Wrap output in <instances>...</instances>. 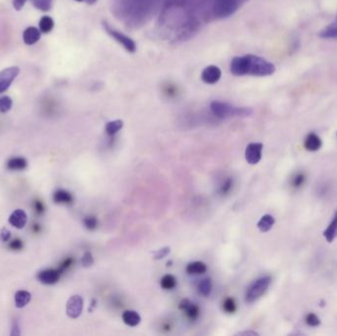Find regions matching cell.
Returning <instances> with one entry per match:
<instances>
[{
    "label": "cell",
    "instance_id": "cell-1",
    "mask_svg": "<svg viewBox=\"0 0 337 336\" xmlns=\"http://www.w3.org/2000/svg\"><path fill=\"white\" fill-rule=\"evenodd\" d=\"M231 72L235 76L252 75L264 77L275 72V66L268 60L254 55L247 54L234 57L231 62Z\"/></svg>",
    "mask_w": 337,
    "mask_h": 336
},
{
    "label": "cell",
    "instance_id": "cell-2",
    "mask_svg": "<svg viewBox=\"0 0 337 336\" xmlns=\"http://www.w3.org/2000/svg\"><path fill=\"white\" fill-rule=\"evenodd\" d=\"M210 109L212 112L214 113V115H216L219 118H228L232 116L247 117L252 113V110L249 108L235 107L221 101L211 102Z\"/></svg>",
    "mask_w": 337,
    "mask_h": 336
},
{
    "label": "cell",
    "instance_id": "cell-3",
    "mask_svg": "<svg viewBox=\"0 0 337 336\" xmlns=\"http://www.w3.org/2000/svg\"><path fill=\"white\" fill-rule=\"evenodd\" d=\"M271 283L270 276H262L255 281H253L247 289L246 292V302L253 303L258 300L268 289Z\"/></svg>",
    "mask_w": 337,
    "mask_h": 336
},
{
    "label": "cell",
    "instance_id": "cell-4",
    "mask_svg": "<svg viewBox=\"0 0 337 336\" xmlns=\"http://www.w3.org/2000/svg\"><path fill=\"white\" fill-rule=\"evenodd\" d=\"M103 25V28L105 30V32L112 38L113 39L116 43H118L120 45L123 46V48L130 52V53H133V52H135L136 49H137V46H136V44L135 42H134L131 38L127 37L126 35L122 34L121 32L117 31L116 29L112 28L107 21H103L102 23Z\"/></svg>",
    "mask_w": 337,
    "mask_h": 336
},
{
    "label": "cell",
    "instance_id": "cell-5",
    "mask_svg": "<svg viewBox=\"0 0 337 336\" xmlns=\"http://www.w3.org/2000/svg\"><path fill=\"white\" fill-rule=\"evenodd\" d=\"M239 8L238 0H215L213 14L216 18L223 19L232 16Z\"/></svg>",
    "mask_w": 337,
    "mask_h": 336
},
{
    "label": "cell",
    "instance_id": "cell-6",
    "mask_svg": "<svg viewBox=\"0 0 337 336\" xmlns=\"http://www.w3.org/2000/svg\"><path fill=\"white\" fill-rule=\"evenodd\" d=\"M19 72L20 69L17 66H11L0 71V94L4 93L10 87L15 78L18 76Z\"/></svg>",
    "mask_w": 337,
    "mask_h": 336
},
{
    "label": "cell",
    "instance_id": "cell-7",
    "mask_svg": "<svg viewBox=\"0 0 337 336\" xmlns=\"http://www.w3.org/2000/svg\"><path fill=\"white\" fill-rule=\"evenodd\" d=\"M83 311V299L81 296L75 295L70 297L66 304V314L71 318H77Z\"/></svg>",
    "mask_w": 337,
    "mask_h": 336
},
{
    "label": "cell",
    "instance_id": "cell-8",
    "mask_svg": "<svg viewBox=\"0 0 337 336\" xmlns=\"http://www.w3.org/2000/svg\"><path fill=\"white\" fill-rule=\"evenodd\" d=\"M179 308L190 320H196L200 315V308L198 307V305L188 299L181 300Z\"/></svg>",
    "mask_w": 337,
    "mask_h": 336
},
{
    "label": "cell",
    "instance_id": "cell-9",
    "mask_svg": "<svg viewBox=\"0 0 337 336\" xmlns=\"http://www.w3.org/2000/svg\"><path fill=\"white\" fill-rule=\"evenodd\" d=\"M262 148L263 145L261 143H249L245 152L246 160L250 165H255L261 160V154H262Z\"/></svg>",
    "mask_w": 337,
    "mask_h": 336
},
{
    "label": "cell",
    "instance_id": "cell-10",
    "mask_svg": "<svg viewBox=\"0 0 337 336\" xmlns=\"http://www.w3.org/2000/svg\"><path fill=\"white\" fill-rule=\"evenodd\" d=\"M222 76L221 69L218 66L215 65H209L206 68L203 69L201 73V80L206 84H216Z\"/></svg>",
    "mask_w": 337,
    "mask_h": 336
},
{
    "label": "cell",
    "instance_id": "cell-11",
    "mask_svg": "<svg viewBox=\"0 0 337 336\" xmlns=\"http://www.w3.org/2000/svg\"><path fill=\"white\" fill-rule=\"evenodd\" d=\"M61 274L62 272L58 269V268H56V269L50 268V269H45L39 272L38 280L45 285H53L58 282Z\"/></svg>",
    "mask_w": 337,
    "mask_h": 336
},
{
    "label": "cell",
    "instance_id": "cell-12",
    "mask_svg": "<svg viewBox=\"0 0 337 336\" xmlns=\"http://www.w3.org/2000/svg\"><path fill=\"white\" fill-rule=\"evenodd\" d=\"M9 224L17 229H23L28 221V216L26 212L22 209L15 210L9 217Z\"/></svg>",
    "mask_w": 337,
    "mask_h": 336
},
{
    "label": "cell",
    "instance_id": "cell-13",
    "mask_svg": "<svg viewBox=\"0 0 337 336\" xmlns=\"http://www.w3.org/2000/svg\"><path fill=\"white\" fill-rule=\"evenodd\" d=\"M41 31L36 27H29L23 33V41L26 45H32L38 43L41 39Z\"/></svg>",
    "mask_w": 337,
    "mask_h": 336
},
{
    "label": "cell",
    "instance_id": "cell-14",
    "mask_svg": "<svg viewBox=\"0 0 337 336\" xmlns=\"http://www.w3.org/2000/svg\"><path fill=\"white\" fill-rule=\"evenodd\" d=\"M185 271L189 275H200L207 271V265L202 261H193L186 265Z\"/></svg>",
    "mask_w": 337,
    "mask_h": 336
},
{
    "label": "cell",
    "instance_id": "cell-15",
    "mask_svg": "<svg viewBox=\"0 0 337 336\" xmlns=\"http://www.w3.org/2000/svg\"><path fill=\"white\" fill-rule=\"evenodd\" d=\"M122 320L126 325L134 327V326H137L140 323L141 316L135 311L127 310V311L123 312V314H122Z\"/></svg>",
    "mask_w": 337,
    "mask_h": 336
},
{
    "label": "cell",
    "instance_id": "cell-16",
    "mask_svg": "<svg viewBox=\"0 0 337 336\" xmlns=\"http://www.w3.org/2000/svg\"><path fill=\"white\" fill-rule=\"evenodd\" d=\"M53 201L57 204H70L73 201V196L69 191L58 189L53 194Z\"/></svg>",
    "mask_w": 337,
    "mask_h": 336
},
{
    "label": "cell",
    "instance_id": "cell-17",
    "mask_svg": "<svg viewBox=\"0 0 337 336\" xmlns=\"http://www.w3.org/2000/svg\"><path fill=\"white\" fill-rule=\"evenodd\" d=\"M321 140L320 138L316 135L315 133H310L309 135L306 137L305 140V147L309 151H317L321 147Z\"/></svg>",
    "mask_w": 337,
    "mask_h": 336
},
{
    "label": "cell",
    "instance_id": "cell-18",
    "mask_svg": "<svg viewBox=\"0 0 337 336\" xmlns=\"http://www.w3.org/2000/svg\"><path fill=\"white\" fill-rule=\"evenodd\" d=\"M323 236L328 243L333 242V240L337 237V211L334 214V217L328 227L324 230Z\"/></svg>",
    "mask_w": 337,
    "mask_h": 336
},
{
    "label": "cell",
    "instance_id": "cell-19",
    "mask_svg": "<svg viewBox=\"0 0 337 336\" xmlns=\"http://www.w3.org/2000/svg\"><path fill=\"white\" fill-rule=\"evenodd\" d=\"M274 223H275V219L273 218V216L266 214V215L262 216L261 219L258 221L257 228L259 229L260 232L265 233V232H268L273 227Z\"/></svg>",
    "mask_w": 337,
    "mask_h": 336
},
{
    "label": "cell",
    "instance_id": "cell-20",
    "mask_svg": "<svg viewBox=\"0 0 337 336\" xmlns=\"http://www.w3.org/2000/svg\"><path fill=\"white\" fill-rule=\"evenodd\" d=\"M31 294L27 291H24V290H21V291H18L16 294H15V297H14V300H15V306L19 309L21 308H24L25 306H27L29 304V302L31 301Z\"/></svg>",
    "mask_w": 337,
    "mask_h": 336
},
{
    "label": "cell",
    "instance_id": "cell-21",
    "mask_svg": "<svg viewBox=\"0 0 337 336\" xmlns=\"http://www.w3.org/2000/svg\"><path fill=\"white\" fill-rule=\"evenodd\" d=\"M28 165V162L26 159L22 157H16L8 160L7 162V169L11 171H21L24 170Z\"/></svg>",
    "mask_w": 337,
    "mask_h": 336
},
{
    "label": "cell",
    "instance_id": "cell-22",
    "mask_svg": "<svg viewBox=\"0 0 337 336\" xmlns=\"http://www.w3.org/2000/svg\"><path fill=\"white\" fill-rule=\"evenodd\" d=\"M197 290L198 293L203 296V297H207L210 295L211 291H212V281L210 278H205V279H202L197 286Z\"/></svg>",
    "mask_w": 337,
    "mask_h": 336
},
{
    "label": "cell",
    "instance_id": "cell-23",
    "mask_svg": "<svg viewBox=\"0 0 337 336\" xmlns=\"http://www.w3.org/2000/svg\"><path fill=\"white\" fill-rule=\"evenodd\" d=\"M122 126H123V121L121 119L110 121L106 125V132H107L108 135L113 136L122 128Z\"/></svg>",
    "mask_w": 337,
    "mask_h": 336
},
{
    "label": "cell",
    "instance_id": "cell-24",
    "mask_svg": "<svg viewBox=\"0 0 337 336\" xmlns=\"http://www.w3.org/2000/svg\"><path fill=\"white\" fill-rule=\"evenodd\" d=\"M54 27V21L52 20L51 17L49 16H44L41 20H40V23H39V28H40V31L44 34H47L49 32L52 31Z\"/></svg>",
    "mask_w": 337,
    "mask_h": 336
},
{
    "label": "cell",
    "instance_id": "cell-25",
    "mask_svg": "<svg viewBox=\"0 0 337 336\" xmlns=\"http://www.w3.org/2000/svg\"><path fill=\"white\" fill-rule=\"evenodd\" d=\"M318 36L322 39H337V24H331L321 30Z\"/></svg>",
    "mask_w": 337,
    "mask_h": 336
},
{
    "label": "cell",
    "instance_id": "cell-26",
    "mask_svg": "<svg viewBox=\"0 0 337 336\" xmlns=\"http://www.w3.org/2000/svg\"><path fill=\"white\" fill-rule=\"evenodd\" d=\"M160 284L164 290H173L177 286V279L174 275L167 274L162 277Z\"/></svg>",
    "mask_w": 337,
    "mask_h": 336
},
{
    "label": "cell",
    "instance_id": "cell-27",
    "mask_svg": "<svg viewBox=\"0 0 337 336\" xmlns=\"http://www.w3.org/2000/svg\"><path fill=\"white\" fill-rule=\"evenodd\" d=\"M33 5L44 12L49 11L52 6V0H32Z\"/></svg>",
    "mask_w": 337,
    "mask_h": 336
},
{
    "label": "cell",
    "instance_id": "cell-28",
    "mask_svg": "<svg viewBox=\"0 0 337 336\" xmlns=\"http://www.w3.org/2000/svg\"><path fill=\"white\" fill-rule=\"evenodd\" d=\"M223 311L227 314H234L237 311V304L233 298H227L223 302Z\"/></svg>",
    "mask_w": 337,
    "mask_h": 336
},
{
    "label": "cell",
    "instance_id": "cell-29",
    "mask_svg": "<svg viewBox=\"0 0 337 336\" xmlns=\"http://www.w3.org/2000/svg\"><path fill=\"white\" fill-rule=\"evenodd\" d=\"M12 100L11 98L7 97V96H4V97H1L0 98V112H7L11 110L12 108Z\"/></svg>",
    "mask_w": 337,
    "mask_h": 336
},
{
    "label": "cell",
    "instance_id": "cell-30",
    "mask_svg": "<svg viewBox=\"0 0 337 336\" xmlns=\"http://www.w3.org/2000/svg\"><path fill=\"white\" fill-rule=\"evenodd\" d=\"M84 225L88 230H95L98 227V220L95 216H87L84 219Z\"/></svg>",
    "mask_w": 337,
    "mask_h": 336
},
{
    "label": "cell",
    "instance_id": "cell-31",
    "mask_svg": "<svg viewBox=\"0 0 337 336\" xmlns=\"http://www.w3.org/2000/svg\"><path fill=\"white\" fill-rule=\"evenodd\" d=\"M233 188V179H227L225 181H224V183L220 186V193L222 194V195H226V194H228L230 191H231V189Z\"/></svg>",
    "mask_w": 337,
    "mask_h": 336
},
{
    "label": "cell",
    "instance_id": "cell-32",
    "mask_svg": "<svg viewBox=\"0 0 337 336\" xmlns=\"http://www.w3.org/2000/svg\"><path fill=\"white\" fill-rule=\"evenodd\" d=\"M306 322L308 325H310L312 327H315V326H318L320 324L319 318L315 314H309L306 317Z\"/></svg>",
    "mask_w": 337,
    "mask_h": 336
},
{
    "label": "cell",
    "instance_id": "cell-33",
    "mask_svg": "<svg viewBox=\"0 0 337 336\" xmlns=\"http://www.w3.org/2000/svg\"><path fill=\"white\" fill-rule=\"evenodd\" d=\"M81 262H82V265L84 267H90L94 263V258H93L92 253L89 251L85 252L82 259H81Z\"/></svg>",
    "mask_w": 337,
    "mask_h": 336
},
{
    "label": "cell",
    "instance_id": "cell-34",
    "mask_svg": "<svg viewBox=\"0 0 337 336\" xmlns=\"http://www.w3.org/2000/svg\"><path fill=\"white\" fill-rule=\"evenodd\" d=\"M73 262H74V259H73L72 257H67V258H65V259L60 263V265H59V267H58V269H59L61 272H63V271H65L66 269H68V268L73 264Z\"/></svg>",
    "mask_w": 337,
    "mask_h": 336
},
{
    "label": "cell",
    "instance_id": "cell-35",
    "mask_svg": "<svg viewBox=\"0 0 337 336\" xmlns=\"http://www.w3.org/2000/svg\"><path fill=\"white\" fill-rule=\"evenodd\" d=\"M306 180V178L303 174H298L294 177L293 180H292V184L294 187H300L303 185V183L305 182Z\"/></svg>",
    "mask_w": 337,
    "mask_h": 336
},
{
    "label": "cell",
    "instance_id": "cell-36",
    "mask_svg": "<svg viewBox=\"0 0 337 336\" xmlns=\"http://www.w3.org/2000/svg\"><path fill=\"white\" fill-rule=\"evenodd\" d=\"M170 251H171L170 247H163L161 249H158L157 251L154 252V256H155L154 258L155 259H162V258L166 257L170 253Z\"/></svg>",
    "mask_w": 337,
    "mask_h": 336
},
{
    "label": "cell",
    "instance_id": "cell-37",
    "mask_svg": "<svg viewBox=\"0 0 337 336\" xmlns=\"http://www.w3.org/2000/svg\"><path fill=\"white\" fill-rule=\"evenodd\" d=\"M9 247L13 250H20L23 247V242L19 239H15L9 244Z\"/></svg>",
    "mask_w": 337,
    "mask_h": 336
},
{
    "label": "cell",
    "instance_id": "cell-38",
    "mask_svg": "<svg viewBox=\"0 0 337 336\" xmlns=\"http://www.w3.org/2000/svg\"><path fill=\"white\" fill-rule=\"evenodd\" d=\"M34 208H35V211L38 214H42V213L45 212V205H44V203L42 202V201H40V200H36L35 201Z\"/></svg>",
    "mask_w": 337,
    "mask_h": 336
},
{
    "label": "cell",
    "instance_id": "cell-39",
    "mask_svg": "<svg viewBox=\"0 0 337 336\" xmlns=\"http://www.w3.org/2000/svg\"><path fill=\"white\" fill-rule=\"evenodd\" d=\"M26 1H27V0H13V7H14V9L17 10V11H20L24 7Z\"/></svg>",
    "mask_w": 337,
    "mask_h": 336
},
{
    "label": "cell",
    "instance_id": "cell-40",
    "mask_svg": "<svg viewBox=\"0 0 337 336\" xmlns=\"http://www.w3.org/2000/svg\"><path fill=\"white\" fill-rule=\"evenodd\" d=\"M10 237H11V234H10V232L7 229H3L1 231V233H0V240H1L3 243L8 242Z\"/></svg>",
    "mask_w": 337,
    "mask_h": 336
},
{
    "label": "cell",
    "instance_id": "cell-41",
    "mask_svg": "<svg viewBox=\"0 0 337 336\" xmlns=\"http://www.w3.org/2000/svg\"><path fill=\"white\" fill-rule=\"evenodd\" d=\"M11 335H20V330H19V325L17 321H14L13 326H12V332Z\"/></svg>",
    "mask_w": 337,
    "mask_h": 336
},
{
    "label": "cell",
    "instance_id": "cell-42",
    "mask_svg": "<svg viewBox=\"0 0 337 336\" xmlns=\"http://www.w3.org/2000/svg\"><path fill=\"white\" fill-rule=\"evenodd\" d=\"M86 1H87L88 4H94V3H96L98 1V0H86Z\"/></svg>",
    "mask_w": 337,
    "mask_h": 336
},
{
    "label": "cell",
    "instance_id": "cell-43",
    "mask_svg": "<svg viewBox=\"0 0 337 336\" xmlns=\"http://www.w3.org/2000/svg\"><path fill=\"white\" fill-rule=\"evenodd\" d=\"M239 334H256V333H254V332H243V333H239Z\"/></svg>",
    "mask_w": 337,
    "mask_h": 336
},
{
    "label": "cell",
    "instance_id": "cell-44",
    "mask_svg": "<svg viewBox=\"0 0 337 336\" xmlns=\"http://www.w3.org/2000/svg\"><path fill=\"white\" fill-rule=\"evenodd\" d=\"M76 1H78V2H82V1H84V0H76Z\"/></svg>",
    "mask_w": 337,
    "mask_h": 336
}]
</instances>
